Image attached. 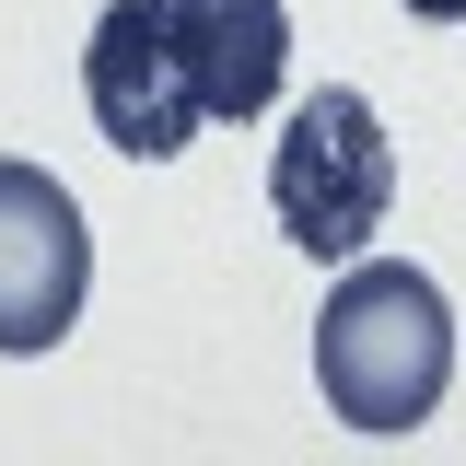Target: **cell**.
Listing matches in <instances>:
<instances>
[{"label": "cell", "mask_w": 466, "mask_h": 466, "mask_svg": "<svg viewBox=\"0 0 466 466\" xmlns=\"http://www.w3.org/2000/svg\"><path fill=\"white\" fill-rule=\"evenodd\" d=\"M408 12H420V24H466V0H408Z\"/></svg>", "instance_id": "cell-6"}, {"label": "cell", "mask_w": 466, "mask_h": 466, "mask_svg": "<svg viewBox=\"0 0 466 466\" xmlns=\"http://www.w3.org/2000/svg\"><path fill=\"white\" fill-rule=\"evenodd\" d=\"M315 385L350 431H420L455 385V303L408 257H361L315 315Z\"/></svg>", "instance_id": "cell-1"}, {"label": "cell", "mask_w": 466, "mask_h": 466, "mask_svg": "<svg viewBox=\"0 0 466 466\" xmlns=\"http://www.w3.org/2000/svg\"><path fill=\"white\" fill-rule=\"evenodd\" d=\"M82 291H94V233L82 198L47 164H12L0 152V350L35 361L82 327Z\"/></svg>", "instance_id": "cell-3"}, {"label": "cell", "mask_w": 466, "mask_h": 466, "mask_svg": "<svg viewBox=\"0 0 466 466\" xmlns=\"http://www.w3.org/2000/svg\"><path fill=\"white\" fill-rule=\"evenodd\" d=\"M385 198H397V152H385V116L361 106L350 82L303 94L268 152V210L303 257H361L385 233Z\"/></svg>", "instance_id": "cell-2"}, {"label": "cell", "mask_w": 466, "mask_h": 466, "mask_svg": "<svg viewBox=\"0 0 466 466\" xmlns=\"http://www.w3.org/2000/svg\"><path fill=\"white\" fill-rule=\"evenodd\" d=\"M82 106L128 164H175L198 140V94H187V58H175L164 0H106L94 12V47H82Z\"/></svg>", "instance_id": "cell-4"}, {"label": "cell", "mask_w": 466, "mask_h": 466, "mask_svg": "<svg viewBox=\"0 0 466 466\" xmlns=\"http://www.w3.org/2000/svg\"><path fill=\"white\" fill-rule=\"evenodd\" d=\"M175 24V58H187V94H198V116H268V94H280L291 70V12L280 0H164Z\"/></svg>", "instance_id": "cell-5"}]
</instances>
